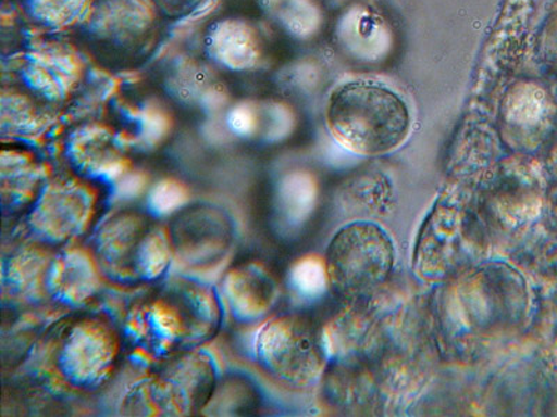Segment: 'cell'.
Masks as SVG:
<instances>
[{"label":"cell","instance_id":"cell-8","mask_svg":"<svg viewBox=\"0 0 557 417\" xmlns=\"http://www.w3.org/2000/svg\"><path fill=\"white\" fill-rule=\"evenodd\" d=\"M166 230L173 257L191 269L216 265L231 250L235 237L231 216L209 203L182 208Z\"/></svg>","mask_w":557,"mask_h":417},{"label":"cell","instance_id":"cell-5","mask_svg":"<svg viewBox=\"0 0 557 417\" xmlns=\"http://www.w3.org/2000/svg\"><path fill=\"white\" fill-rule=\"evenodd\" d=\"M395 260V245L382 227L355 222L337 231L327 247V281L342 296L366 295L389 278Z\"/></svg>","mask_w":557,"mask_h":417},{"label":"cell","instance_id":"cell-2","mask_svg":"<svg viewBox=\"0 0 557 417\" xmlns=\"http://www.w3.org/2000/svg\"><path fill=\"white\" fill-rule=\"evenodd\" d=\"M327 127L347 151L380 156L395 151L409 137L407 103L389 87L371 81L343 84L331 97Z\"/></svg>","mask_w":557,"mask_h":417},{"label":"cell","instance_id":"cell-13","mask_svg":"<svg viewBox=\"0 0 557 417\" xmlns=\"http://www.w3.org/2000/svg\"><path fill=\"white\" fill-rule=\"evenodd\" d=\"M20 156L22 155H13L10 162L7 157L2 159L3 206L8 203L12 207L22 206L24 203H32L33 206L42 190H39L42 178L37 165Z\"/></svg>","mask_w":557,"mask_h":417},{"label":"cell","instance_id":"cell-12","mask_svg":"<svg viewBox=\"0 0 557 417\" xmlns=\"http://www.w3.org/2000/svg\"><path fill=\"white\" fill-rule=\"evenodd\" d=\"M99 271L96 261L82 252H64L49 267L47 285L54 298L79 304L97 290Z\"/></svg>","mask_w":557,"mask_h":417},{"label":"cell","instance_id":"cell-15","mask_svg":"<svg viewBox=\"0 0 557 417\" xmlns=\"http://www.w3.org/2000/svg\"><path fill=\"white\" fill-rule=\"evenodd\" d=\"M184 201L183 188L178 184L165 181L159 184L152 193V207L157 213H169L181 206Z\"/></svg>","mask_w":557,"mask_h":417},{"label":"cell","instance_id":"cell-1","mask_svg":"<svg viewBox=\"0 0 557 417\" xmlns=\"http://www.w3.org/2000/svg\"><path fill=\"white\" fill-rule=\"evenodd\" d=\"M222 316L215 288L197 278L171 277L133 304L126 334L138 350L163 359L215 339Z\"/></svg>","mask_w":557,"mask_h":417},{"label":"cell","instance_id":"cell-11","mask_svg":"<svg viewBox=\"0 0 557 417\" xmlns=\"http://www.w3.org/2000/svg\"><path fill=\"white\" fill-rule=\"evenodd\" d=\"M223 298L236 320H260L275 305L277 287L263 267L253 263L233 267L222 282Z\"/></svg>","mask_w":557,"mask_h":417},{"label":"cell","instance_id":"cell-14","mask_svg":"<svg viewBox=\"0 0 557 417\" xmlns=\"http://www.w3.org/2000/svg\"><path fill=\"white\" fill-rule=\"evenodd\" d=\"M293 282L298 291L305 295H318L327 285L325 262L313 260L301 261L292 273Z\"/></svg>","mask_w":557,"mask_h":417},{"label":"cell","instance_id":"cell-3","mask_svg":"<svg viewBox=\"0 0 557 417\" xmlns=\"http://www.w3.org/2000/svg\"><path fill=\"white\" fill-rule=\"evenodd\" d=\"M92 243L99 271L121 286L156 281L173 260L166 228L148 213L133 208L109 217Z\"/></svg>","mask_w":557,"mask_h":417},{"label":"cell","instance_id":"cell-10","mask_svg":"<svg viewBox=\"0 0 557 417\" xmlns=\"http://www.w3.org/2000/svg\"><path fill=\"white\" fill-rule=\"evenodd\" d=\"M504 126L519 147H535L548 136L555 118V103L545 88L534 83L519 84L507 97Z\"/></svg>","mask_w":557,"mask_h":417},{"label":"cell","instance_id":"cell-7","mask_svg":"<svg viewBox=\"0 0 557 417\" xmlns=\"http://www.w3.org/2000/svg\"><path fill=\"white\" fill-rule=\"evenodd\" d=\"M256 357L272 379L301 389L320 379L325 366V345L310 317L283 315L268 321L258 332Z\"/></svg>","mask_w":557,"mask_h":417},{"label":"cell","instance_id":"cell-16","mask_svg":"<svg viewBox=\"0 0 557 417\" xmlns=\"http://www.w3.org/2000/svg\"><path fill=\"white\" fill-rule=\"evenodd\" d=\"M541 48L545 61L557 70V13L546 24Z\"/></svg>","mask_w":557,"mask_h":417},{"label":"cell","instance_id":"cell-4","mask_svg":"<svg viewBox=\"0 0 557 417\" xmlns=\"http://www.w3.org/2000/svg\"><path fill=\"white\" fill-rule=\"evenodd\" d=\"M218 387L215 362L207 352L163 359L128 389L122 412L132 416H194L208 408Z\"/></svg>","mask_w":557,"mask_h":417},{"label":"cell","instance_id":"cell-9","mask_svg":"<svg viewBox=\"0 0 557 417\" xmlns=\"http://www.w3.org/2000/svg\"><path fill=\"white\" fill-rule=\"evenodd\" d=\"M92 188L77 178H58L42 187L33 203L28 222L44 242L63 243L82 236L97 203Z\"/></svg>","mask_w":557,"mask_h":417},{"label":"cell","instance_id":"cell-6","mask_svg":"<svg viewBox=\"0 0 557 417\" xmlns=\"http://www.w3.org/2000/svg\"><path fill=\"white\" fill-rule=\"evenodd\" d=\"M121 351V336L111 321L82 316L67 321L54 336L51 364L72 389L92 391L113 375Z\"/></svg>","mask_w":557,"mask_h":417}]
</instances>
